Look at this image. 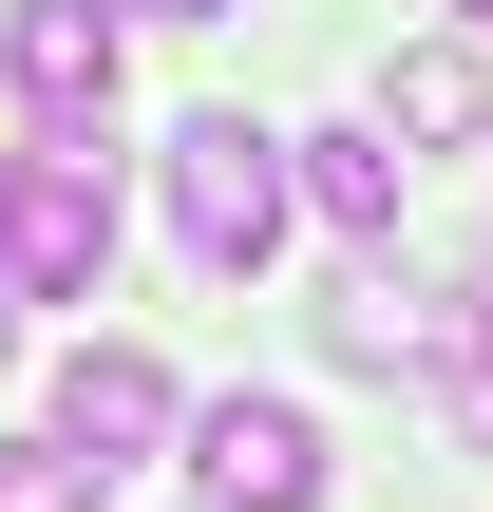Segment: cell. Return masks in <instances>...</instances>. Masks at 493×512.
<instances>
[{
	"label": "cell",
	"instance_id": "cell-1",
	"mask_svg": "<svg viewBox=\"0 0 493 512\" xmlns=\"http://www.w3.org/2000/svg\"><path fill=\"white\" fill-rule=\"evenodd\" d=\"M285 209H304V171H285L266 114H190V133H171V247H190L209 285H266Z\"/></svg>",
	"mask_w": 493,
	"mask_h": 512
},
{
	"label": "cell",
	"instance_id": "cell-2",
	"mask_svg": "<svg viewBox=\"0 0 493 512\" xmlns=\"http://www.w3.org/2000/svg\"><path fill=\"white\" fill-rule=\"evenodd\" d=\"M95 266H114V171H95V133L0 152V304H95Z\"/></svg>",
	"mask_w": 493,
	"mask_h": 512
},
{
	"label": "cell",
	"instance_id": "cell-3",
	"mask_svg": "<svg viewBox=\"0 0 493 512\" xmlns=\"http://www.w3.org/2000/svg\"><path fill=\"white\" fill-rule=\"evenodd\" d=\"M190 494L209 512H323V418L304 399H190Z\"/></svg>",
	"mask_w": 493,
	"mask_h": 512
},
{
	"label": "cell",
	"instance_id": "cell-4",
	"mask_svg": "<svg viewBox=\"0 0 493 512\" xmlns=\"http://www.w3.org/2000/svg\"><path fill=\"white\" fill-rule=\"evenodd\" d=\"M57 437H76L95 475H133V456L190 437V380H171L152 342H76V361H57Z\"/></svg>",
	"mask_w": 493,
	"mask_h": 512
},
{
	"label": "cell",
	"instance_id": "cell-5",
	"mask_svg": "<svg viewBox=\"0 0 493 512\" xmlns=\"http://www.w3.org/2000/svg\"><path fill=\"white\" fill-rule=\"evenodd\" d=\"M0 76H19L38 133H95L114 114V0H19L0 19Z\"/></svg>",
	"mask_w": 493,
	"mask_h": 512
},
{
	"label": "cell",
	"instance_id": "cell-6",
	"mask_svg": "<svg viewBox=\"0 0 493 512\" xmlns=\"http://www.w3.org/2000/svg\"><path fill=\"white\" fill-rule=\"evenodd\" d=\"M285 171H304V209H323V228H361V247L399 228V133H380V114H342V133H285Z\"/></svg>",
	"mask_w": 493,
	"mask_h": 512
},
{
	"label": "cell",
	"instance_id": "cell-7",
	"mask_svg": "<svg viewBox=\"0 0 493 512\" xmlns=\"http://www.w3.org/2000/svg\"><path fill=\"white\" fill-rule=\"evenodd\" d=\"M380 133H418V152H475V133H493L475 38H418V57H380Z\"/></svg>",
	"mask_w": 493,
	"mask_h": 512
},
{
	"label": "cell",
	"instance_id": "cell-8",
	"mask_svg": "<svg viewBox=\"0 0 493 512\" xmlns=\"http://www.w3.org/2000/svg\"><path fill=\"white\" fill-rule=\"evenodd\" d=\"M323 361L399 380V361H437V304H399V285H342V304H323Z\"/></svg>",
	"mask_w": 493,
	"mask_h": 512
},
{
	"label": "cell",
	"instance_id": "cell-9",
	"mask_svg": "<svg viewBox=\"0 0 493 512\" xmlns=\"http://www.w3.org/2000/svg\"><path fill=\"white\" fill-rule=\"evenodd\" d=\"M95 494H114V475H95L57 418H38V437H0V512H95Z\"/></svg>",
	"mask_w": 493,
	"mask_h": 512
},
{
	"label": "cell",
	"instance_id": "cell-10",
	"mask_svg": "<svg viewBox=\"0 0 493 512\" xmlns=\"http://www.w3.org/2000/svg\"><path fill=\"white\" fill-rule=\"evenodd\" d=\"M456 323H493V266H475V304ZM456 437H493V361H456Z\"/></svg>",
	"mask_w": 493,
	"mask_h": 512
},
{
	"label": "cell",
	"instance_id": "cell-11",
	"mask_svg": "<svg viewBox=\"0 0 493 512\" xmlns=\"http://www.w3.org/2000/svg\"><path fill=\"white\" fill-rule=\"evenodd\" d=\"M133 19H171V38H190V19H228V0H133Z\"/></svg>",
	"mask_w": 493,
	"mask_h": 512
},
{
	"label": "cell",
	"instance_id": "cell-12",
	"mask_svg": "<svg viewBox=\"0 0 493 512\" xmlns=\"http://www.w3.org/2000/svg\"><path fill=\"white\" fill-rule=\"evenodd\" d=\"M0 361H19V304H0Z\"/></svg>",
	"mask_w": 493,
	"mask_h": 512
},
{
	"label": "cell",
	"instance_id": "cell-13",
	"mask_svg": "<svg viewBox=\"0 0 493 512\" xmlns=\"http://www.w3.org/2000/svg\"><path fill=\"white\" fill-rule=\"evenodd\" d=\"M456 19H475V38H493V0H456Z\"/></svg>",
	"mask_w": 493,
	"mask_h": 512
}]
</instances>
